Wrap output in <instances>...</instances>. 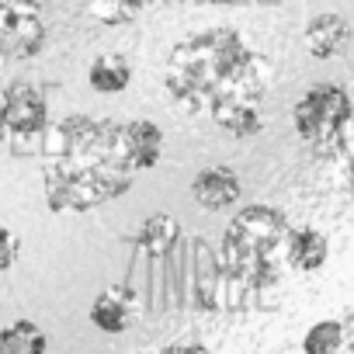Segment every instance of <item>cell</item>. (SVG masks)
Here are the masks:
<instances>
[{
  "label": "cell",
  "instance_id": "cell-1",
  "mask_svg": "<svg viewBox=\"0 0 354 354\" xmlns=\"http://www.w3.org/2000/svg\"><path fill=\"white\" fill-rule=\"evenodd\" d=\"M274 80L264 53H257L236 28H202L185 35L163 63V91L195 115L219 122L233 108H261Z\"/></svg>",
  "mask_w": 354,
  "mask_h": 354
},
{
  "label": "cell",
  "instance_id": "cell-4",
  "mask_svg": "<svg viewBox=\"0 0 354 354\" xmlns=\"http://www.w3.org/2000/svg\"><path fill=\"white\" fill-rule=\"evenodd\" d=\"M351 118H354V104L340 84H313L292 108V125L299 139L316 149L337 146L351 129Z\"/></svg>",
  "mask_w": 354,
  "mask_h": 354
},
{
  "label": "cell",
  "instance_id": "cell-12",
  "mask_svg": "<svg viewBox=\"0 0 354 354\" xmlns=\"http://www.w3.org/2000/svg\"><path fill=\"white\" fill-rule=\"evenodd\" d=\"M177 243H181V223H177L170 212H153V216L136 230V247H139L146 257H153V261L167 257Z\"/></svg>",
  "mask_w": 354,
  "mask_h": 354
},
{
  "label": "cell",
  "instance_id": "cell-14",
  "mask_svg": "<svg viewBox=\"0 0 354 354\" xmlns=\"http://www.w3.org/2000/svg\"><path fill=\"white\" fill-rule=\"evenodd\" d=\"M0 354H49V333L35 319L0 326Z\"/></svg>",
  "mask_w": 354,
  "mask_h": 354
},
{
  "label": "cell",
  "instance_id": "cell-3",
  "mask_svg": "<svg viewBox=\"0 0 354 354\" xmlns=\"http://www.w3.org/2000/svg\"><path fill=\"white\" fill-rule=\"evenodd\" d=\"M292 226L288 216L274 205H247L233 216L223 236V271L247 285L250 292H261L278 281V261L285 257V240Z\"/></svg>",
  "mask_w": 354,
  "mask_h": 354
},
{
  "label": "cell",
  "instance_id": "cell-6",
  "mask_svg": "<svg viewBox=\"0 0 354 354\" xmlns=\"http://www.w3.org/2000/svg\"><path fill=\"white\" fill-rule=\"evenodd\" d=\"M49 129V101L35 84L15 80L0 91V136H35Z\"/></svg>",
  "mask_w": 354,
  "mask_h": 354
},
{
  "label": "cell",
  "instance_id": "cell-19",
  "mask_svg": "<svg viewBox=\"0 0 354 354\" xmlns=\"http://www.w3.org/2000/svg\"><path fill=\"white\" fill-rule=\"evenodd\" d=\"M344 344H347V351L354 354V313H351V319L344 323Z\"/></svg>",
  "mask_w": 354,
  "mask_h": 354
},
{
  "label": "cell",
  "instance_id": "cell-2",
  "mask_svg": "<svg viewBox=\"0 0 354 354\" xmlns=\"http://www.w3.org/2000/svg\"><path fill=\"white\" fill-rule=\"evenodd\" d=\"M136 181V167L122 146V122L70 115L63 118L42 153L46 205L56 216L91 212L122 198Z\"/></svg>",
  "mask_w": 354,
  "mask_h": 354
},
{
  "label": "cell",
  "instance_id": "cell-16",
  "mask_svg": "<svg viewBox=\"0 0 354 354\" xmlns=\"http://www.w3.org/2000/svg\"><path fill=\"white\" fill-rule=\"evenodd\" d=\"M146 8V0H87V15L97 25L118 28V25H132Z\"/></svg>",
  "mask_w": 354,
  "mask_h": 354
},
{
  "label": "cell",
  "instance_id": "cell-9",
  "mask_svg": "<svg viewBox=\"0 0 354 354\" xmlns=\"http://www.w3.org/2000/svg\"><path fill=\"white\" fill-rule=\"evenodd\" d=\"M122 146H125V156L136 167V174L153 170L163 156V132L149 118H132V122H122Z\"/></svg>",
  "mask_w": 354,
  "mask_h": 354
},
{
  "label": "cell",
  "instance_id": "cell-20",
  "mask_svg": "<svg viewBox=\"0 0 354 354\" xmlns=\"http://www.w3.org/2000/svg\"><path fill=\"white\" fill-rule=\"evenodd\" d=\"M202 4H212V8H233V4H240V0H202Z\"/></svg>",
  "mask_w": 354,
  "mask_h": 354
},
{
  "label": "cell",
  "instance_id": "cell-15",
  "mask_svg": "<svg viewBox=\"0 0 354 354\" xmlns=\"http://www.w3.org/2000/svg\"><path fill=\"white\" fill-rule=\"evenodd\" d=\"M344 323L340 319H319L302 337V354H344Z\"/></svg>",
  "mask_w": 354,
  "mask_h": 354
},
{
  "label": "cell",
  "instance_id": "cell-13",
  "mask_svg": "<svg viewBox=\"0 0 354 354\" xmlns=\"http://www.w3.org/2000/svg\"><path fill=\"white\" fill-rule=\"evenodd\" d=\"M87 84L97 94H122L132 84V63L122 53H101L87 66Z\"/></svg>",
  "mask_w": 354,
  "mask_h": 354
},
{
  "label": "cell",
  "instance_id": "cell-10",
  "mask_svg": "<svg viewBox=\"0 0 354 354\" xmlns=\"http://www.w3.org/2000/svg\"><path fill=\"white\" fill-rule=\"evenodd\" d=\"M302 39H306V49H309L313 59H333V56H340V53L347 49V42H351V25H347L344 15L326 11V15H316V18L306 25Z\"/></svg>",
  "mask_w": 354,
  "mask_h": 354
},
{
  "label": "cell",
  "instance_id": "cell-8",
  "mask_svg": "<svg viewBox=\"0 0 354 354\" xmlns=\"http://www.w3.org/2000/svg\"><path fill=\"white\" fill-rule=\"evenodd\" d=\"M240 195H243L240 174H236L233 167H223V163L202 167V170L195 174V181H192V198H195L202 209H209V212H223V209L236 205Z\"/></svg>",
  "mask_w": 354,
  "mask_h": 354
},
{
  "label": "cell",
  "instance_id": "cell-11",
  "mask_svg": "<svg viewBox=\"0 0 354 354\" xmlns=\"http://www.w3.org/2000/svg\"><path fill=\"white\" fill-rule=\"evenodd\" d=\"M330 261V243L319 230L313 226H302V230H292L288 240H285V264L292 271H302V274H313L319 271L323 264Z\"/></svg>",
  "mask_w": 354,
  "mask_h": 354
},
{
  "label": "cell",
  "instance_id": "cell-5",
  "mask_svg": "<svg viewBox=\"0 0 354 354\" xmlns=\"http://www.w3.org/2000/svg\"><path fill=\"white\" fill-rule=\"evenodd\" d=\"M49 39L42 0H0V66L42 53Z\"/></svg>",
  "mask_w": 354,
  "mask_h": 354
},
{
  "label": "cell",
  "instance_id": "cell-7",
  "mask_svg": "<svg viewBox=\"0 0 354 354\" xmlns=\"http://www.w3.org/2000/svg\"><path fill=\"white\" fill-rule=\"evenodd\" d=\"M142 316V295L132 288V285H108L94 295L91 309H87V319L91 326H97L101 333L108 337H118L125 330H132Z\"/></svg>",
  "mask_w": 354,
  "mask_h": 354
},
{
  "label": "cell",
  "instance_id": "cell-21",
  "mask_svg": "<svg viewBox=\"0 0 354 354\" xmlns=\"http://www.w3.org/2000/svg\"><path fill=\"white\" fill-rule=\"evenodd\" d=\"M351 202H354V177H351Z\"/></svg>",
  "mask_w": 354,
  "mask_h": 354
},
{
  "label": "cell",
  "instance_id": "cell-18",
  "mask_svg": "<svg viewBox=\"0 0 354 354\" xmlns=\"http://www.w3.org/2000/svg\"><path fill=\"white\" fill-rule=\"evenodd\" d=\"M149 354H212L205 344H167V347H156Z\"/></svg>",
  "mask_w": 354,
  "mask_h": 354
},
{
  "label": "cell",
  "instance_id": "cell-17",
  "mask_svg": "<svg viewBox=\"0 0 354 354\" xmlns=\"http://www.w3.org/2000/svg\"><path fill=\"white\" fill-rule=\"evenodd\" d=\"M21 250H25L21 236H18L11 226H0V274L11 271V268L21 261Z\"/></svg>",
  "mask_w": 354,
  "mask_h": 354
}]
</instances>
